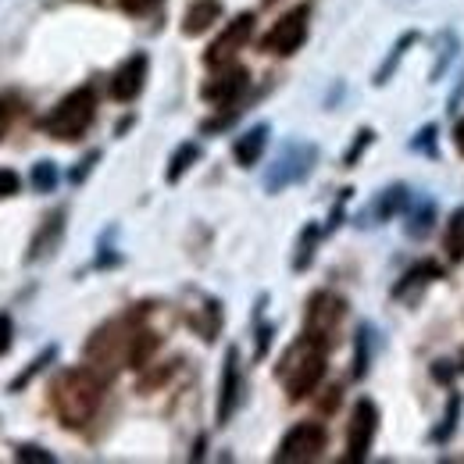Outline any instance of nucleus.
<instances>
[{"label": "nucleus", "mask_w": 464, "mask_h": 464, "mask_svg": "<svg viewBox=\"0 0 464 464\" xmlns=\"http://www.w3.org/2000/svg\"><path fill=\"white\" fill-rule=\"evenodd\" d=\"M104 390H108V379L82 361V364L61 368L58 375H54V382H51V407H54V414H58V421L64 429L79 432V429H86L97 418V411L104 404Z\"/></svg>", "instance_id": "f257e3e1"}, {"label": "nucleus", "mask_w": 464, "mask_h": 464, "mask_svg": "<svg viewBox=\"0 0 464 464\" xmlns=\"http://www.w3.org/2000/svg\"><path fill=\"white\" fill-rule=\"evenodd\" d=\"M325 368H329V347L318 343L314 336L300 333L290 347L283 350V357L276 364V379L286 390V401L296 404V401H307L311 393H318Z\"/></svg>", "instance_id": "f03ea898"}, {"label": "nucleus", "mask_w": 464, "mask_h": 464, "mask_svg": "<svg viewBox=\"0 0 464 464\" xmlns=\"http://www.w3.org/2000/svg\"><path fill=\"white\" fill-rule=\"evenodd\" d=\"M136 322H140V307L108 318L104 325H97L82 347V361L101 372L108 382L115 379L121 368H129V343H132V333H136Z\"/></svg>", "instance_id": "7ed1b4c3"}, {"label": "nucleus", "mask_w": 464, "mask_h": 464, "mask_svg": "<svg viewBox=\"0 0 464 464\" xmlns=\"http://www.w3.org/2000/svg\"><path fill=\"white\" fill-rule=\"evenodd\" d=\"M93 121H97V90L86 82V86H75L72 93H64L58 104L40 118V129L58 143H75L90 132Z\"/></svg>", "instance_id": "20e7f679"}, {"label": "nucleus", "mask_w": 464, "mask_h": 464, "mask_svg": "<svg viewBox=\"0 0 464 464\" xmlns=\"http://www.w3.org/2000/svg\"><path fill=\"white\" fill-rule=\"evenodd\" d=\"M314 165H318V147L311 140H286L279 147V154L272 158V165H268V172L261 179V186H265L268 197H279L283 189L304 182L307 175L314 172Z\"/></svg>", "instance_id": "39448f33"}, {"label": "nucleus", "mask_w": 464, "mask_h": 464, "mask_svg": "<svg viewBox=\"0 0 464 464\" xmlns=\"http://www.w3.org/2000/svg\"><path fill=\"white\" fill-rule=\"evenodd\" d=\"M347 322V300L333 290H314L304 307V333L333 350L340 343V329Z\"/></svg>", "instance_id": "423d86ee"}, {"label": "nucleus", "mask_w": 464, "mask_h": 464, "mask_svg": "<svg viewBox=\"0 0 464 464\" xmlns=\"http://www.w3.org/2000/svg\"><path fill=\"white\" fill-rule=\"evenodd\" d=\"M329 447V432L322 421H296L293 429H286V436L279 440L272 461L276 464H307L318 461Z\"/></svg>", "instance_id": "0eeeda50"}, {"label": "nucleus", "mask_w": 464, "mask_h": 464, "mask_svg": "<svg viewBox=\"0 0 464 464\" xmlns=\"http://www.w3.org/2000/svg\"><path fill=\"white\" fill-rule=\"evenodd\" d=\"M307 29H311V4H296L290 7L261 40V51L265 54H276V58H290L304 47L307 40Z\"/></svg>", "instance_id": "6e6552de"}, {"label": "nucleus", "mask_w": 464, "mask_h": 464, "mask_svg": "<svg viewBox=\"0 0 464 464\" xmlns=\"http://www.w3.org/2000/svg\"><path fill=\"white\" fill-rule=\"evenodd\" d=\"M64 232H68V204H58V208H51V211L40 218V226L33 229L22 261H25L29 268L40 265V261H51L61 250V243H64Z\"/></svg>", "instance_id": "1a4fd4ad"}, {"label": "nucleus", "mask_w": 464, "mask_h": 464, "mask_svg": "<svg viewBox=\"0 0 464 464\" xmlns=\"http://www.w3.org/2000/svg\"><path fill=\"white\" fill-rule=\"evenodd\" d=\"M375 432H379V407H375V401L361 397V401L353 404V411H350L347 454H343V461H350V464L368 461V454H372V443H375Z\"/></svg>", "instance_id": "9d476101"}, {"label": "nucleus", "mask_w": 464, "mask_h": 464, "mask_svg": "<svg viewBox=\"0 0 464 464\" xmlns=\"http://www.w3.org/2000/svg\"><path fill=\"white\" fill-rule=\"evenodd\" d=\"M246 86H250V72L232 61V64L215 68V75L200 86V101L211 104V108H218V111H222V108H236V104L243 101Z\"/></svg>", "instance_id": "9b49d317"}, {"label": "nucleus", "mask_w": 464, "mask_h": 464, "mask_svg": "<svg viewBox=\"0 0 464 464\" xmlns=\"http://www.w3.org/2000/svg\"><path fill=\"white\" fill-rule=\"evenodd\" d=\"M254 11H243V14H236L232 22H226V29L211 40V47L204 51V64L208 68H222V64H232V61L239 58V51L250 44V36H254Z\"/></svg>", "instance_id": "f8f14e48"}, {"label": "nucleus", "mask_w": 464, "mask_h": 464, "mask_svg": "<svg viewBox=\"0 0 464 464\" xmlns=\"http://www.w3.org/2000/svg\"><path fill=\"white\" fill-rule=\"evenodd\" d=\"M243 404V368H239V347H229L222 357V379H218V404H215V421L229 425L232 414Z\"/></svg>", "instance_id": "ddd939ff"}, {"label": "nucleus", "mask_w": 464, "mask_h": 464, "mask_svg": "<svg viewBox=\"0 0 464 464\" xmlns=\"http://www.w3.org/2000/svg\"><path fill=\"white\" fill-rule=\"evenodd\" d=\"M407 204H411V189H407L404 182H393V186H386V189H379V193H375V200H372V204L353 218V226H357V229L386 226L390 218L404 215Z\"/></svg>", "instance_id": "4468645a"}, {"label": "nucleus", "mask_w": 464, "mask_h": 464, "mask_svg": "<svg viewBox=\"0 0 464 464\" xmlns=\"http://www.w3.org/2000/svg\"><path fill=\"white\" fill-rule=\"evenodd\" d=\"M189 296H193V304L186 307V325H189L204 343H215L218 333H222V322H226L222 300L200 290H189Z\"/></svg>", "instance_id": "2eb2a0df"}, {"label": "nucleus", "mask_w": 464, "mask_h": 464, "mask_svg": "<svg viewBox=\"0 0 464 464\" xmlns=\"http://www.w3.org/2000/svg\"><path fill=\"white\" fill-rule=\"evenodd\" d=\"M147 79H150V58H147V51L129 54V58L115 68V75H111V101L132 104V101L143 93Z\"/></svg>", "instance_id": "dca6fc26"}, {"label": "nucleus", "mask_w": 464, "mask_h": 464, "mask_svg": "<svg viewBox=\"0 0 464 464\" xmlns=\"http://www.w3.org/2000/svg\"><path fill=\"white\" fill-rule=\"evenodd\" d=\"M440 279H443V268H440L436 261H418L414 268H407L404 276L397 279L393 300H401V304H418L421 293L429 290L432 283H440Z\"/></svg>", "instance_id": "f3484780"}, {"label": "nucleus", "mask_w": 464, "mask_h": 464, "mask_svg": "<svg viewBox=\"0 0 464 464\" xmlns=\"http://www.w3.org/2000/svg\"><path fill=\"white\" fill-rule=\"evenodd\" d=\"M268 140H272V125H268V121L250 125L246 132L236 136V143H232V161H236L239 169H254V165L265 158Z\"/></svg>", "instance_id": "a211bd4d"}, {"label": "nucleus", "mask_w": 464, "mask_h": 464, "mask_svg": "<svg viewBox=\"0 0 464 464\" xmlns=\"http://www.w3.org/2000/svg\"><path fill=\"white\" fill-rule=\"evenodd\" d=\"M222 18V4L218 0H193L189 7H186V14H182V36H204V33H211V25Z\"/></svg>", "instance_id": "6ab92c4d"}, {"label": "nucleus", "mask_w": 464, "mask_h": 464, "mask_svg": "<svg viewBox=\"0 0 464 464\" xmlns=\"http://www.w3.org/2000/svg\"><path fill=\"white\" fill-rule=\"evenodd\" d=\"M322 236H325V229H322L318 222H307V226L300 229V236H296V246H293V261H290L293 272H307V268L314 265V254H318Z\"/></svg>", "instance_id": "aec40b11"}, {"label": "nucleus", "mask_w": 464, "mask_h": 464, "mask_svg": "<svg viewBox=\"0 0 464 464\" xmlns=\"http://www.w3.org/2000/svg\"><path fill=\"white\" fill-rule=\"evenodd\" d=\"M200 154H204V147H200L197 140H182V143L172 150V158H169L165 182H169V186H179V182H182V175H186L193 165H197V161H200Z\"/></svg>", "instance_id": "412c9836"}, {"label": "nucleus", "mask_w": 464, "mask_h": 464, "mask_svg": "<svg viewBox=\"0 0 464 464\" xmlns=\"http://www.w3.org/2000/svg\"><path fill=\"white\" fill-rule=\"evenodd\" d=\"M436 226V204L429 197H418L414 204H407V236L411 239H425Z\"/></svg>", "instance_id": "4be33fe9"}, {"label": "nucleus", "mask_w": 464, "mask_h": 464, "mask_svg": "<svg viewBox=\"0 0 464 464\" xmlns=\"http://www.w3.org/2000/svg\"><path fill=\"white\" fill-rule=\"evenodd\" d=\"M372 350H375V329L364 322V325H357V336H353V368H350V375L361 382L364 375H368V368H372Z\"/></svg>", "instance_id": "5701e85b"}, {"label": "nucleus", "mask_w": 464, "mask_h": 464, "mask_svg": "<svg viewBox=\"0 0 464 464\" xmlns=\"http://www.w3.org/2000/svg\"><path fill=\"white\" fill-rule=\"evenodd\" d=\"M22 115H25V97L18 90H0V143L18 129Z\"/></svg>", "instance_id": "b1692460"}, {"label": "nucleus", "mask_w": 464, "mask_h": 464, "mask_svg": "<svg viewBox=\"0 0 464 464\" xmlns=\"http://www.w3.org/2000/svg\"><path fill=\"white\" fill-rule=\"evenodd\" d=\"M414 44H418V33H404V36H401V40H397V44L390 47V54H386V61H382V64L375 68V79H372V82H375V86H386V82H390V79L397 75L401 61L407 58V51H411Z\"/></svg>", "instance_id": "393cba45"}, {"label": "nucleus", "mask_w": 464, "mask_h": 464, "mask_svg": "<svg viewBox=\"0 0 464 464\" xmlns=\"http://www.w3.org/2000/svg\"><path fill=\"white\" fill-rule=\"evenodd\" d=\"M458 33L454 29H440L436 33V61H432V72H429V82H440L443 72L450 68V61L458 58Z\"/></svg>", "instance_id": "a878e982"}, {"label": "nucleus", "mask_w": 464, "mask_h": 464, "mask_svg": "<svg viewBox=\"0 0 464 464\" xmlns=\"http://www.w3.org/2000/svg\"><path fill=\"white\" fill-rule=\"evenodd\" d=\"M54 361H58V343H47V347L40 350V353H36V357H33V361L22 368V375H18V379H11V386H7V390H11V393H22V390H25V386H29L36 375H44V372H47Z\"/></svg>", "instance_id": "bb28decb"}, {"label": "nucleus", "mask_w": 464, "mask_h": 464, "mask_svg": "<svg viewBox=\"0 0 464 464\" xmlns=\"http://www.w3.org/2000/svg\"><path fill=\"white\" fill-rule=\"evenodd\" d=\"M265 304H268V296L261 293L257 296V307H254V361H265L268 350H272V340H276V325L272 322H261Z\"/></svg>", "instance_id": "cd10ccee"}, {"label": "nucleus", "mask_w": 464, "mask_h": 464, "mask_svg": "<svg viewBox=\"0 0 464 464\" xmlns=\"http://www.w3.org/2000/svg\"><path fill=\"white\" fill-rule=\"evenodd\" d=\"M443 250L454 265L464 261V208H458L450 218H447V229H443Z\"/></svg>", "instance_id": "c85d7f7f"}, {"label": "nucleus", "mask_w": 464, "mask_h": 464, "mask_svg": "<svg viewBox=\"0 0 464 464\" xmlns=\"http://www.w3.org/2000/svg\"><path fill=\"white\" fill-rule=\"evenodd\" d=\"M115 226H108V232L97 239V257H93V268L97 272H104V268H118L125 257L118 254V246H115Z\"/></svg>", "instance_id": "c756f323"}, {"label": "nucleus", "mask_w": 464, "mask_h": 464, "mask_svg": "<svg viewBox=\"0 0 464 464\" xmlns=\"http://www.w3.org/2000/svg\"><path fill=\"white\" fill-rule=\"evenodd\" d=\"M29 182H33V189H36V193H54V189H58V182H61L58 165H54L51 158L36 161V165H33V172H29Z\"/></svg>", "instance_id": "7c9ffc66"}, {"label": "nucleus", "mask_w": 464, "mask_h": 464, "mask_svg": "<svg viewBox=\"0 0 464 464\" xmlns=\"http://www.w3.org/2000/svg\"><path fill=\"white\" fill-rule=\"evenodd\" d=\"M458 421H461V393H450V407H447V414H443V421L432 429V443H447L454 432H458Z\"/></svg>", "instance_id": "2f4dec72"}, {"label": "nucleus", "mask_w": 464, "mask_h": 464, "mask_svg": "<svg viewBox=\"0 0 464 464\" xmlns=\"http://www.w3.org/2000/svg\"><path fill=\"white\" fill-rule=\"evenodd\" d=\"M436 140H440V125H425L421 132H414V140H411V150H418V154H425V158H440V147H436Z\"/></svg>", "instance_id": "473e14b6"}, {"label": "nucleus", "mask_w": 464, "mask_h": 464, "mask_svg": "<svg viewBox=\"0 0 464 464\" xmlns=\"http://www.w3.org/2000/svg\"><path fill=\"white\" fill-rule=\"evenodd\" d=\"M101 158H104L101 150H86V154H82V158H79V161H75V165L68 169V175H64V179H68L72 186H82V182L90 179V172H93V169L101 165Z\"/></svg>", "instance_id": "72a5a7b5"}, {"label": "nucleus", "mask_w": 464, "mask_h": 464, "mask_svg": "<svg viewBox=\"0 0 464 464\" xmlns=\"http://www.w3.org/2000/svg\"><path fill=\"white\" fill-rule=\"evenodd\" d=\"M179 364H182V361H169V364H165V368H158V372H147V368H143V375H140V393H150V390L165 386L175 372H179Z\"/></svg>", "instance_id": "f704fd0d"}, {"label": "nucleus", "mask_w": 464, "mask_h": 464, "mask_svg": "<svg viewBox=\"0 0 464 464\" xmlns=\"http://www.w3.org/2000/svg\"><path fill=\"white\" fill-rule=\"evenodd\" d=\"M14 461H18V464H54L58 458H54L47 447H36V443H18V447H14Z\"/></svg>", "instance_id": "c9c22d12"}, {"label": "nucleus", "mask_w": 464, "mask_h": 464, "mask_svg": "<svg viewBox=\"0 0 464 464\" xmlns=\"http://www.w3.org/2000/svg\"><path fill=\"white\" fill-rule=\"evenodd\" d=\"M372 140H375V132H372V129H357L353 143H350L347 154H343V169H357V161H361V154L372 147Z\"/></svg>", "instance_id": "e433bc0d"}, {"label": "nucleus", "mask_w": 464, "mask_h": 464, "mask_svg": "<svg viewBox=\"0 0 464 464\" xmlns=\"http://www.w3.org/2000/svg\"><path fill=\"white\" fill-rule=\"evenodd\" d=\"M118 7L125 11V14H132V18H143V14H154L165 0H115Z\"/></svg>", "instance_id": "4c0bfd02"}, {"label": "nucleus", "mask_w": 464, "mask_h": 464, "mask_svg": "<svg viewBox=\"0 0 464 464\" xmlns=\"http://www.w3.org/2000/svg\"><path fill=\"white\" fill-rule=\"evenodd\" d=\"M18 189H22V175L14 169H0V200L18 197Z\"/></svg>", "instance_id": "58836bf2"}, {"label": "nucleus", "mask_w": 464, "mask_h": 464, "mask_svg": "<svg viewBox=\"0 0 464 464\" xmlns=\"http://www.w3.org/2000/svg\"><path fill=\"white\" fill-rule=\"evenodd\" d=\"M11 343H14V322L7 311H0V357L11 350Z\"/></svg>", "instance_id": "ea45409f"}, {"label": "nucleus", "mask_w": 464, "mask_h": 464, "mask_svg": "<svg viewBox=\"0 0 464 464\" xmlns=\"http://www.w3.org/2000/svg\"><path fill=\"white\" fill-rule=\"evenodd\" d=\"M461 101H464V75H461V82H458V90H454V97H450V104H447V111H458Z\"/></svg>", "instance_id": "a19ab883"}, {"label": "nucleus", "mask_w": 464, "mask_h": 464, "mask_svg": "<svg viewBox=\"0 0 464 464\" xmlns=\"http://www.w3.org/2000/svg\"><path fill=\"white\" fill-rule=\"evenodd\" d=\"M325 393H329V397L322 401V411H336V404H340V390L333 386V390H325Z\"/></svg>", "instance_id": "79ce46f5"}, {"label": "nucleus", "mask_w": 464, "mask_h": 464, "mask_svg": "<svg viewBox=\"0 0 464 464\" xmlns=\"http://www.w3.org/2000/svg\"><path fill=\"white\" fill-rule=\"evenodd\" d=\"M454 143H458V150L464 154V118L458 121V125H454Z\"/></svg>", "instance_id": "37998d69"}, {"label": "nucleus", "mask_w": 464, "mask_h": 464, "mask_svg": "<svg viewBox=\"0 0 464 464\" xmlns=\"http://www.w3.org/2000/svg\"><path fill=\"white\" fill-rule=\"evenodd\" d=\"M82 4H97V7H101V4H104V0H82Z\"/></svg>", "instance_id": "c03bdc74"}, {"label": "nucleus", "mask_w": 464, "mask_h": 464, "mask_svg": "<svg viewBox=\"0 0 464 464\" xmlns=\"http://www.w3.org/2000/svg\"><path fill=\"white\" fill-rule=\"evenodd\" d=\"M393 4H411V0H393Z\"/></svg>", "instance_id": "a18cd8bd"}, {"label": "nucleus", "mask_w": 464, "mask_h": 464, "mask_svg": "<svg viewBox=\"0 0 464 464\" xmlns=\"http://www.w3.org/2000/svg\"><path fill=\"white\" fill-rule=\"evenodd\" d=\"M265 4H276V0H265Z\"/></svg>", "instance_id": "49530a36"}]
</instances>
